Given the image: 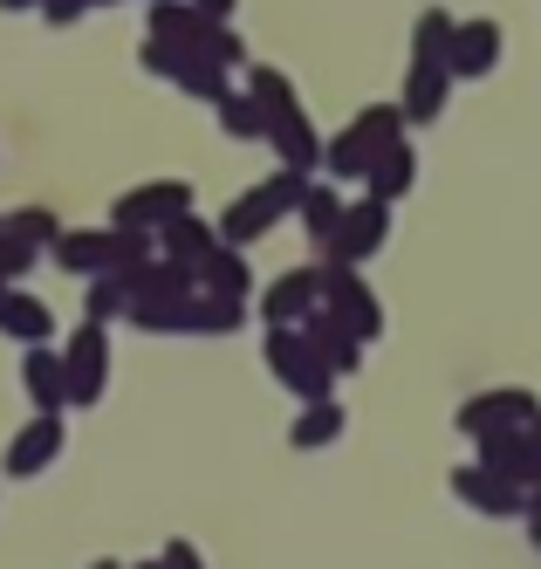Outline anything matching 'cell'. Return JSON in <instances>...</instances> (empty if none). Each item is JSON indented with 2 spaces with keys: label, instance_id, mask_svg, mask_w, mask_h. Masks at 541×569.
<instances>
[{
  "label": "cell",
  "instance_id": "3957f363",
  "mask_svg": "<svg viewBox=\"0 0 541 569\" xmlns=\"http://www.w3.org/2000/svg\"><path fill=\"white\" fill-rule=\"evenodd\" d=\"M391 138H404L398 103H363L350 124H337V131L322 138V179H329V186H337V179H363L370 158H378Z\"/></svg>",
  "mask_w": 541,
  "mask_h": 569
},
{
  "label": "cell",
  "instance_id": "4dcf8cb0",
  "mask_svg": "<svg viewBox=\"0 0 541 569\" xmlns=\"http://www.w3.org/2000/svg\"><path fill=\"white\" fill-rule=\"evenodd\" d=\"M158 569H206V556H199V549H192L186 536H172V542L158 549Z\"/></svg>",
  "mask_w": 541,
  "mask_h": 569
},
{
  "label": "cell",
  "instance_id": "ac0fdd59",
  "mask_svg": "<svg viewBox=\"0 0 541 569\" xmlns=\"http://www.w3.org/2000/svg\"><path fill=\"white\" fill-rule=\"evenodd\" d=\"M411 186H419V144H411V131H404V138H391L378 158H370V172H363V199H378V207H398Z\"/></svg>",
  "mask_w": 541,
  "mask_h": 569
},
{
  "label": "cell",
  "instance_id": "52a82bcc",
  "mask_svg": "<svg viewBox=\"0 0 541 569\" xmlns=\"http://www.w3.org/2000/svg\"><path fill=\"white\" fill-rule=\"evenodd\" d=\"M62 350V385H69V412H90V405H103L110 391V330H97V322H76Z\"/></svg>",
  "mask_w": 541,
  "mask_h": 569
},
{
  "label": "cell",
  "instance_id": "f546056e",
  "mask_svg": "<svg viewBox=\"0 0 541 569\" xmlns=\"http://www.w3.org/2000/svg\"><path fill=\"white\" fill-rule=\"evenodd\" d=\"M41 268V254L28 248V240H14V233H0V289H21V281Z\"/></svg>",
  "mask_w": 541,
  "mask_h": 569
},
{
  "label": "cell",
  "instance_id": "4316f807",
  "mask_svg": "<svg viewBox=\"0 0 541 569\" xmlns=\"http://www.w3.org/2000/svg\"><path fill=\"white\" fill-rule=\"evenodd\" d=\"M0 233H14V240H28L34 254H49L62 240V213L56 207H14V213H0Z\"/></svg>",
  "mask_w": 541,
  "mask_h": 569
},
{
  "label": "cell",
  "instance_id": "ba28073f",
  "mask_svg": "<svg viewBox=\"0 0 541 569\" xmlns=\"http://www.w3.org/2000/svg\"><path fill=\"white\" fill-rule=\"evenodd\" d=\"M534 419H541V398H534L528 385H487V391H473L460 412H452V426H460L467 439L521 432V426H534Z\"/></svg>",
  "mask_w": 541,
  "mask_h": 569
},
{
  "label": "cell",
  "instance_id": "d6a6232c",
  "mask_svg": "<svg viewBox=\"0 0 541 569\" xmlns=\"http://www.w3.org/2000/svg\"><path fill=\"white\" fill-rule=\"evenodd\" d=\"M41 0H0V14H34Z\"/></svg>",
  "mask_w": 541,
  "mask_h": 569
},
{
  "label": "cell",
  "instance_id": "2e32d148",
  "mask_svg": "<svg viewBox=\"0 0 541 569\" xmlns=\"http://www.w3.org/2000/svg\"><path fill=\"white\" fill-rule=\"evenodd\" d=\"M274 158H281V172H302V179H322V131H315V117L309 110H288V117H268V138H261Z\"/></svg>",
  "mask_w": 541,
  "mask_h": 569
},
{
  "label": "cell",
  "instance_id": "603a6c76",
  "mask_svg": "<svg viewBox=\"0 0 541 569\" xmlns=\"http://www.w3.org/2000/svg\"><path fill=\"white\" fill-rule=\"evenodd\" d=\"M343 426H350L343 398H315V405H302V412H295V426H288V446H295V453H315V446H337Z\"/></svg>",
  "mask_w": 541,
  "mask_h": 569
},
{
  "label": "cell",
  "instance_id": "83f0119b",
  "mask_svg": "<svg viewBox=\"0 0 541 569\" xmlns=\"http://www.w3.org/2000/svg\"><path fill=\"white\" fill-rule=\"evenodd\" d=\"M172 83H179V90H186L192 103H206V110H213V103H220V97L233 90V76H227L220 62H206V56H186V62L172 69Z\"/></svg>",
  "mask_w": 541,
  "mask_h": 569
},
{
  "label": "cell",
  "instance_id": "1f68e13d",
  "mask_svg": "<svg viewBox=\"0 0 541 569\" xmlns=\"http://www.w3.org/2000/svg\"><path fill=\"white\" fill-rule=\"evenodd\" d=\"M192 8H199L206 21H227V28H233V8H240V0H192Z\"/></svg>",
  "mask_w": 541,
  "mask_h": 569
},
{
  "label": "cell",
  "instance_id": "f1b7e54d",
  "mask_svg": "<svg viewBox=\"0 0 541 569\" xmlns=\"http://www.w3.org/2000/svg\"><path fill=\"white\" fill-rule=\"evenodd\" d=\"M123 309H131V289H123V274H97L90 289H82V322H97V330H110V322H123Z\"/></svg>",
  "mask_w": 541,
  "mask_h": 569
},
{
  "label": "cell",
  "instance_id": "6da1fadb",
  "mask_svg": "<svg viewBox=\"0 0 541 569\" xmlns=\"http://www.w3.org/2000/svg\"><path fill=\"white\" fill-rule=\"evenodd\" d=\"M452 8H419V21H411V62H404V90H398V117L404 131H425L445 117L452 103V69H445V42H452Z\"/></svg>",
  "mask_w": 541,
  "mask_h": 569
},
{
  "label": "cell",
  "instance_id": "484cf974",
  "mask_svg": "<svg viewBox=\"0 0 541 569\" xmlns=\"http://www.w3.org/2000/svg\"><path fill=\"white\" fill-rule=\"evenodd\" d=\"M295 220H302V233H309L315 248H322V240L337 233V220H343V192L329 186V179H309V192H302V207H295Z\"/></svg>",
  "mask_w": 541,
  "mask_h": 569
},
{
  "label": "cell",
  "instance_id": "9a60e30c",
  "mask_svg": "<svg viewBox=\"0 0 541 569\" xmlns=\"http://www.w3.org/2000/svg\"><path fill=\"white\" fill-rule=\"evenodd\" d=\"M452 501L460 508H473V515H487V521H528V495L514 480H501V473H487V467H452Z\"/></svg>",
  "mask_w": 541,
  "mask_h": 569
},
{
  "label": "cell",
  "instance_id": "4fadbf2b",
  "mask_svg": "<svg viewBox=\"0 0 541 569\" xmlns=\"http://www.w3.org/2000/svg\"><path fill=\"white\" fill-rule=\"evenodd\" d=\"M62 446H69V419H28L0 453V480H41L62 460Z\"/></svg>",
  "mask_w": 541,
  "mask_h": 569
},
{
  "label": "cell",
  "instance_id": "30bf717a",
  "mask_svg": "<svg viewBox=\"0 0 541 569\" xmlns=\"http://www.w3.org/2000/svg\"><path fill=\"white\" fill-rule=\"evenodd\" d=\"M315 309H322V268L315 261H302V268L274 274L268 289H254V316L268 322V330H302Z\"/></svg>",
  "mask_w": 541,
  "mask_h": 569
},
{
  "label": "cell",
  "instance_id": "9c48e42d",
  "mask_svg": "<svg viewBox=\"0 0 541 569\" xmlns=\"http://www.w3.org/2000/svg\"><path fill=\"white\" fill-rule=\"evenodd\" d=\"M261 357H268V371L295 391L302 405H315V398H337V378H329V363L309 350V337L302 330H268L261 337Z\"/></svg>",
  "mask_w": 541,
  "mask_h": 569
},
{
  "label": "cell",
  "instance_id": "836d02e7",
  "mask_svg": "<svg viewBox=\"0 0 541 569\" xmlns=\"http://www.w3.org/2000/svg\"><path fill=\"white\" fill-rule=\"evenodd\" d=\"M528 542H534V549H541V515H528Z\"/></svg>",
  "mask_w": 541,
  "mask_h": 569
},
{
  "label": "cell",
  "instance_id": "7c38bea8",
  "mask_svg": "<svg viewBox=\"0 0 541 569\" xmlns=\"http://www.w3.org/2000/svg\"><path fill=\"white\" fill-rule=\"evenodd\" d=\"M501 49H508V28L493 14H473V21H452V42H445V69L452 83H480V76L501 69Z\"/></svg>",
  "mask_w": 541,
  "mask_h": 569
},
{
  "label": "cell",
  "instance_id": "e0dca14e",
  "mask_svg": "<svg viewBox=\"0 0 541 569\" xmlns=\"http://www.w3.org/2000/svg\"><path fill=\"white\" fill-rule=\"evenodd\" d=\"M21 391L34 405V419H69V385H62V350L56 343L21 350Z\"/></svg>",
  "mask_w": 541,
  "mask_h": 569
},
{
  "label": "cell",
  "instance_id": "cb8c5ba5",
  "mask_svg": "<svg viewBox=\"0 0 541 569\" xmlns=\"http://www.w3.org/2000/svg\"><path fill=\"white\" fill-rule=\"evenodd\" d=\"M247 97H254L268 117H288V110H302V90H295V76L288 69H274V62H247V83H240Z\"/></svg>",
  "mask_w": 541,
  "mask_h": 569
},
{
  "label": "cell",
  "instance_id": "5bb4252c",
  "mask_svg": "<svg viewBox=\"0 0 541 569\" xmlns=\"http://www.w3.org/2000/svg\"><path fill=\"white\" fill-rule=\"evenodd\" d=\"M473 467H487V473L514 480L521 495H534V487H541V439H534V426H521V432H493V439H473Z\"/></svg>",
  "mask_w": 541,
  "mask_h": 569
},
{
  "label": "cell",
  "instance_id": "e575fe53",
  "mask_svg": "<svg viewBox=\"0 0 541 569\" xmlns=\"http://www.w3.org/2000/svg\"><path fill=\"white\" fill-rule=\"evenodd\" d=\"M90 569H123V562H110V556H103V562H90Z\"/></svg>",
  "mask_w": 541,
  "mask_h": 569
},
{
  "label": "cell",
  "instance_id": "7a4b0ae2",
  "mask_svg": "<svg viewBox=\"0 0 541 569\" xmlns=\"http://www.w3.org/2000/svg\"><path fill=\"white\" fill-rule=\"evenodd\" d=\"M302 192H309L302 172H281V166H274L261 186H247L233 207H220V220H213V227H220V248H233V254H240V248H254L268 227H281L288 213L302 207Z\"/></svg>",
  "mask_w": 541,
  "mask_h": 569
},
{
  "label": "cell",
  "instance_id": "8fae6325",
  "mask_svg": "<svg viewBox=\"0 0 541 569\" xmlns=\"http://www.w3.org/2000/svg\"><path fill=\"white\" fill-rule=\"evenodd\" d=\"M322 309L343 322V330L370 350L384 337V302H378V289H370L363 274H343V268H322Z\"/></svg>",
  "mask_w": 541,
  "mask_h": 569
},
{
  "label": "cell",
  "instance_id": "ffe728a7",
  "mask_svg": "<svg viewBox=\"0 0 541 569\" xmlns=\"http://www.w3.org/2000/svg\"><path fill=\"white\" fill-rule=\"evenodd\" d=\"M220 254V227L206 220V213H179L172 227L158 233V261H179V268H199V261H213Z\"/></svg>",
  "mask_w": 541,
  "mask_h": 569
},
{
  "label": "cell",
  "instance_id": "8d00e7d4",
  "mask_svg": "<svg viewBox=\"0 0 541 569\" xmlns=\"http://www.w3.org/2000/svg\"><path fill=\"white\" fill-rule=\"evenodd\" d=\"M144 8H151V0H144Z\"/></svg>",
  "mask_w": 541,
  "mask_h": 569
},
{
  "label": "cell",
  "instance_id": "44dd1931",
  "mask_svg": "<svg viewBox=\"0 0 541 569\" xmlns=\"http://www.w3.org/2000/svg\"><path fill=\"white\" fill-rule=\"evenodd\" d=\"M302 337H309V350L329 363V378H350V371H363V343L343 330V322L337 316H329V309H315L309 322H302Z\"/></svg>",
  "mask_w": 541,
  "mask_h": 569
},
{
  "label": "cell",
  "instance_id": "8992f818",
  "mask_svg": "<svg viewBox=\"0 0 541 569\" xmlns=\"http://www.w3.org/2000/svg\"><path fill=\"white\" fill-rule=\"evenodd\" d=\"M384 240H391V207H378V199H343V220H337V233L322 240V261L315 268L363 274V261H378Z\"/></svg>",
  "mask_w": 541,
  "mask_h": 569
},
{
  "label": "cell",
  "instance_id": "d590c367",
  "mask_svg": "<svg viewBox=\"0 0 541 569\" xmlns=\"http://www.w3.org/2000/svg\"><path fill=\"white\" fill-rule=\"evenodd\" d=\"M534 439H541V419H534Z\"/></svg>",
  "mask_w": 541,
  "mask_h": 569
},
{
  "label": "cell",
  "instance_id": "277c9868",
  "mask_svg": "<svg viewBox=\"0 0 541 569\" xmlns=\"http://www.w3.org/2000/svg\"><path fill=\"white\" fill-rule=\"evenodd\" d=\"M123 322L144 337H233L247 322V309L213 302V296H186V302H131Z\"/></svg>",
  "mask_w": 541,
  "mask_h": 569
},
{
  "label": "cell",
  "instance_id": "5b68a950",
  "mask_svg": "<svg viewBox=\"0 0 541 569\" xmlns=\"http://www.w3.org/2000/svg\"><path fill=\"white\" fill-rule=\"evenodd\" d=\"M179 213H199V186L192 179H144V186H131V192H117L110 199V220L103 227H117V233H164Z\"/></svg>",
  "mask_w": 541,
  "mask_h": 569
},
{
  "label": "cell",
  "instance_id": "d6986e66",
  "mask_svg": "<svg viewBox=\"0 0 541 569\" xmlns=\"http://www.w3.org/2000/svg\"><path fill=\"white\" fill-rule=\"evenodd\" d=\"M0 337H14L21 350L56 343V309L41 296H28V289H0Z\"/></svg>",
  "mask_w": 541,
  "mask_h": 569
},
{
  "label": "cell",
  "instance_id": "7402d4cb",
  "mask_svg": "<svg viewBox=\"0 0 541 569\" xmlns=\"http://www.w3.org/2000/svg\"><path fill=\"white\" fill-rule=\"evenodd\" d=\"M192 281H199V296H213V302H233V309L254 302V268H247L233 248H220L213 261H199Z\"/></svg>",
  "mask_w": 541,
  "mask_h": 569
},
{
  "label": "cell",
  "instance_id": "d4e9b609",
  "mask_svg": "<svg viewBox=\"0 0 541 569\" xmlns=\"http://www.w3.org/2000/svg\"><path fill=\"white\" fill-rule=\"evenodd\" d=\"M213 117H220V131H227L233 144H261V138H268V110L247 97V90H227V97L213 103Z\"/></svg>",
  "mask_w": 541,
  "mask_h": 569
}]
</instances>
